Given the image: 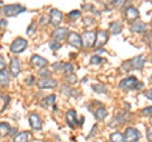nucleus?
Segmentation results:
<instances>
[{
	"label": "nucleus",
	"mask_w": 152,
	"mask_h": 142,
	"mask_svg": "<svg viewBox=\"0 0 152 142\" xmlns=\"http://www.w3.org/2000/svg\"><path fill=\"white\" fill-rule=\"evenodd\" d=\"M145 64H146L145 57L142 55H140V56H137V57H134V59L126 61V62L122 65V69H124L127 71H129V70H141L145 66Z\"/></svg>",
	"instance_id": "nucleus-1"
},
{
	"label": "nucleus",
	"mask_w": 152,
	"mask_h": 142,
	"mask_svg": "<svg viewBox=\"0 0 152 142\" xmlns=\"http://www.w3.org/2000/svg\"><path fill=\"white\" fill-rule=\"evenodd\" d=\"M26 8L22 7L20 4H10V5H4L1 8V13L5 17H15L20 13H24Z\"/></svg>",
	"instance_id": "nucleus-2"
},
{
	"label": "nucleus",
	"mask_w": 152,
	"mask_h": 142,
	"mask_svg": "<svg viewBox=\"0 0 152 142\" xmlns=\"http://www.w3.org/2000/svg\"><path fill=\"white\" fill-rule=\"evenodd\" d=\"M124 142H138L141 138L140 131L134 127H128L124 131Z\"/></svg>",
	"instance_id": "nucleus-3"
},
{
	"label": "nucleus",
	"mask_w": 152,
	"mask_h": 142,
	"mask_svg": "<svg viewBox=\"0 0 152 142\" xmlns=\"http://www.w3.org/2000/svg\"><path fill=\"white\" fill-rule=\"evenodd\" d=\"M140 81L137 80V78L134 76H128L126 79H123L119 83V88L124 89V90H133V89H137Z\"/></svg>",
	"instance_id": "nucleus-4"
},
{
	"label": "nucleus",
	"mask_w": 152,
	"mask_h": 142,
	"mask_svg": "<svg viewBox=\"0 0 152 142\" xmlns=\"http://www.w3.org/2000/svg\"><path fill=\"white\" fill-rule=\"evenodd\" d=\"M95 40H96V33L93 31H85L81 36V41H83V46H85L86 48L95 46Z\"/></svg>",
	"instance_id": "nucleus-5"
},
{
	"label": "nucleus",
	"mask_w": 152,
	"mask_h": 142,
	"mask_svg": "<svg viewBox=\"0 0 152 142\" xmlns=\"http://www.w3.org/2000/svg\"><path fill=\"white\" fill-rule=\"evenodd\" d=\"M28 47V42L24 40V38H17L13 41V43L10 45V51L13 53H22L23 51Z\"/></svg>",
	"instance_id": "nucleus-6"
},
{
	"label": "nucleus",
	"mask_w": 152,
	"mask_h": 142,
	"mask_svg": "<svg viewBox=\"0 0 152 142\" xmlns=\"http://www.w3.org/2000/svg\"><path fill=\"white\" fill-rule=\"evenodd\" d=\"M67 43L70 46L75 47V48H81V46H83L81 36H79L77 33H75V32L69 33V36H67Z\"/></svg>",
	"instance_id": "nucleus-7"
},
{
	"label": "nucleus",
	"mask_w": 152,
	"mask_h": 142,
	"mask_svg": "<svg viewBox=\"0 0 152 142\" xmlns=\"http://www.w3.org/2000/svg\"><path fill=\"white\" fill-rule=\"evenodd\" d=\"M124 15L128 20H129L131 23H134L137 20V18L140 17V12H138V9L134 8V7H128L126 9V12H124Z\"/></svg>",
	"instance_id": "nucleus-8"
},
{
	"label": "nucleus",
	"mask_w": 152,
	"mask_h": 142,
	"mask_svg": "<svg viewBox=\"0 0 152 142\" xmlns=\"http://www.w3.org/2000/svg\"><path fill=\"white\" fill-rule=\"evenodd\" d=\"M66 36H69V29L66 27H58L56 28L52 33V38H53L56 42L57 41H62L64 38H66Z\"/></svg>",
	"instance_id": "nucleus-9"
},
{
	"label": "nucleus",
	"mask_w": 152,
	"mask_h": 142,
	"mask_svg": "<svg viewBox=\"0 0 152 142\" xmlns=\"http://www.w3.org/2000/svg\"><path fill=\"white\" fill-rule=\"evenodd\" d=\"M109 40V34L107 31H99L96 33V40H95V46L98 47V48H100V47H103L104 45L108 42Z\"/></svg>",
	"instance_id": "nucleus-10"
},
{
	"label": "nucleus",
	"mask_w": 152,
	"mask_h": 142,
	"mask_svg": "<svg viewBox=\"0 0 152 142\" xmlns=\"http://www.w3.org/2000/svg\"><path fill=\"white\" fill-rule=\"evenodd\" d=\"M50 22L52 26H58L61 22H62V13H61L58 9H52L51 14H50Z\"/></svg>",
	"instance_id": "nucleus-11"
},
{
	"label": "nucleus",
	"mask_w": 152,
	"mask_h": 142,
	"mask_svg": "<svg viewBox=\"0 0 152 142\" xmlns=\"http://www.w3.org/2000/svg\"><path fill=\"white\" fill-rule=\"evenodd\" d=\"M38 85V88H41V89H53L57 86V81L55 79H41L37 83Z\"/></svg>",
	"instance_id": "nucleus-12"
},
{
	"label": "nucleus",
	"mask_w": 152,
	"mask_h": 142,
	"mask_svg": "<svg viewBox=\"0 0 152 142\" xmlns=\"http://www.w3.org/2000/svg\"><path fill=\"white\" fill-rule=\"evenodd\" d=\"M29 123L33 130H36V131L42 130V119L37 113H31L29 114Z\"/></svg>",
	"instance_id": "nucleus-13"
},
{
	"label": "nucleus",
	"mask_w": 152,
	"mask_h": 142,
	"mask_svg": "<svg viewBox=\"0 0 152 142\" xmlns=\"http://www.w3.org/2000/svg\"><path fill=\"white\" fill-rule=\"evenodd\" d=\"M31 62H32V65L34 66V67L42 69V67H45V66H47L48 61H47L46 59H43L42 56H39V55H33L32 59H31Z\"/></svg>",
	"instance_id": "nucleus-14"
},
{
	"label": "nucleus",
	"mask_w": 152,
	"mask_h": 142,
	"mask_svg": "<svg viewBox=\"0 0 152 142\" xmlns=\"http://www.w3.org/2000/svg\"><path fill=\"white\" fill-rule=\"evenodd\" d=\"M9 71L13 75L14 78H17L19 74H20V62H19L18 59H13L10 61V65H9Z\"/></svg>",
	"instance_id": "nucleus-15"
},
{
	"label": "nucleus",
	"mask_w": 152,
	"mask_h": 142,
	"mask_svg": "<svg viewBox=\"0 0 152 142\" xmlns=\"http://www.w3.org/2000/svg\"><path fill=\"white\" fill-rule=\"evenodd\" d=\"M131 31L133 33H145L147 31V24L143 22H134L131 27Z\"/></svg>",
	"instance_id": "nucleus-16"
},
{
	"label": "nucleus",
	"mask_w": 152,
	"mask_h": 142,
	"mask_svg": "<svg viewBox=\"0 0 152 142\" xmlns=\"http://www.w3.org/2000/svg\"><path fill=\"white\" fill-rule=\"evenodd\" d=\"M66 121H67L70 127H74L77 123V116H76V112L74 109L67 111V113H66Z\"/></svg>",
	"instance_id": "nucleus-17"
},
{
	"label": "nucleus",
	"mask_w": 152,
	"mask_h": 142,
	"mask_svg": "<svg viewBox=\"0 0 152 142\" xmlns=\"http://www.w3.org/2000/svg\"><path fill=\"white\" fill-rule=\"evenodd\" d=\"M29 140V132L28 131H23L20 133H18L15 137H14L13 142H28Z\"/></svg>",
	"instance_id": "nucleus-18"
},
{
	"label": "nucleus",
	"mask_w": 152,
	"mask_h": 142,
	"mask_svg": "<svg viewBox=\"0 0 152 142\" xmlns=\"http://www.w3.org/2000/svg\"><path fill=\"white\" fill-rule=\"evenodd\" d=\"M107 114H108V112H107V109L104 107H100V108H98L96 111H95V119L96 121H103L104 118L107 117Z\"/></svg>",
	"instance_id": "nucleus-19"
},
{
	"label": "nucleus",
	"mask_w": 152,
	"mask_h": 142,
	"mask_svg": "<svg viewBox=\"0 0 152 142\" xmlns=\"http://www.w3.org/2000/svg\"><path fill=\"white\" fill-rule=\"evenodd\" d=\"M109 32L113 33V34H119L122 32V23L119 22H113L110 27H109Z\"/></svg>",
	"instance_id": "nucleus-20"
},
{
	"label": "nucleus",
	"mask_w": 152,
	"mask_h": 142,
	"mask_svg": "<svg viewBox=\"0 0 152 142\" xmlns=\"http://www.w3.org/2000/svg\"><path fill=\"white\" fill-rule=\"evenodd\" d=\"M55 102H56V95H50V97L45 98L41 102V105L43 108H48L50 105H53Z\"/></svg>",
	"instance_id": "nucleus-21"
},
{
	"label": "nucleus",
	"mask_w": 152,
	"mask_h": 142,
	"mask_svg": "<svg viewBox=\"0 0 152 142\" xmlns=\"http://www.w3.org/2000/svg\"><path fill=\"white\" fill-rule=\"evenodd\" d=\"M93 90L95 93H99V94H105L107 93V86L102 83H96L93 85Z\"/></svg>",
	"instance_id": "nucleus-22"
},
{
	"label": "nucleus",
	"mask_w": 152,
	"mask_h": 142,
	"mask_svg": "<svg viewBox=\"0 0 152 142\" xmlns=\"http://www.w3.org/2000/svg\"><path fill=\"white\" fill-rule=\"evenodd\" d=\"M9 130H10V126H9L7 122H1V123H0V137L8 136Z\"/></svg>",
	"instance_id": "nucleus-23"
},
{
	"label": "nucleus",
	"mask_w": 152,
	"mask_h": 142,
	"mask_svg": "<svg viewBox=\"0 0 152 142\" xmlns=\"http://www.w3.org/2000/svg\"><path fill=\"white\" fill-rule=\"evenodd\" d=\"M9 83V72L4 69L0 71V84L1 85H8Z\"/></svg>",
	"instance_id": "nucleus-24"
},
{
	"label": "nucleus",
	"mask_w": 152,
	"mask_h": 142,
	"mask_svg": "<svg viewBox=\"0 0 152 142\" xmlns=\"http://www.w3.org/2000/svg\"><path fill=\"white\" fill-rule=\"evenodd\" d=\"M110 142H124V137L119 132H113L110 135Z\"/></svg>",
	"instance_id": "nucleus-25"
},
{
	"label": "nucleus",
	"mask_w": 152,
	"mask_h": 142,
	"mask_svg": "<svg viewBox=\"0 0 152 142\" xmlns=\"http://www.w3.org/2000/svg\"><path fill=\"white\" fill-rule=\"evenodd\" d=\"M50 75H51L50 70L46 69V67H42V69H39V71H38V76H39L41 79H48Z\"/></svg>",
	"instance_id": "nucleus-26"
},
{
	"label": "nucleus",
	"mask_w": 152,
	"mask_h": 142,
	"mask_svg": "<svg viewBox=\"0 0 152 142\" xmlns=\"http://www.w3.org/2000/svg\"><path fill=\"white\" fill-rule=\"evenodd\" d=\"M104 59H102V57H99V56H96V55H94L91 59H90V62H91V65H99V64H103L104 62Z\"/></svg>",
	"instance_id": "nucleus-27"
},
{
	"label": "nucleus",
	"mask_w": 152,
	"mask_h": 142,
	"mask_svg": "<svg viewBox=\"0 0 152 142\" xmlns=\"http://www.w3.org/2000/svg\"><path fill=\"white\" fill-rule=\"evenodd\" d=\"M62 69L67 72V75H71L74 74V66L71 64H62Z\"/></svg>",
	"instance_id": "nucleus-28"
},
{
	"label": "nucleus",
	"mask_w": 152,
	"mask_h": 142,
	"mask_svg": "<svg viewBox=\"0 0 152 142\" xmlns=\"http://www.w3.org/2000/svg\"><path fill=\"white\" fill-rule=\"evenodd\" d=\"M61 93L64 94V95H66V97H70L71 95V93H74L71 89L69 88V86H66V85H64L62 88H61Z\"/></svg>",
	"instance_id": "nucleus-29"
},
{
	"label": "nucleus",
	"mask_w": 152,
	"mask_h": 142,
	"mask_svg": "<svg viewBox=\"0 0 152 142\" xmlns=\"http://www.w3.org/2000/svg\"><path fill=\"white\" fill-rule=\"evenodd\" d=\"M66 80L69 81V84H76L77 83V78H76V75H74V74L67 75V76H66Z\"/></svg>",
	"instance_id": "nucleus-30"
},
{
	"label": "nucleus",
	"mask_w": 152,
	"mask_h": 142,
	"mask_svg": "<svg viewBox=\"0 0 152 142\" xmlns=\"http://www.w3.org/2000/svg\"><path fill=\"white\" fill-rule=\"evenodd\" d=\"M80 15H81V13L79 10H72L69 14V18L70 19H77V18H80Z\"/></svg>",
	"instance_id": "nucleus-31"
},
{
	"label": "nucleus",
	"mask_w": 152,
	"mask_h": 142,
	"mask_svg": "<svg viewBox=\"0 0 152 142\" xmlns=\"http://www.w3.org/2000/svg\"><path fill=\"white\" fill-rule=\"evenodd\" d=\"M142 114L143 116H152V107H147L145 109H142Z\"/></svg>",
	"instance_id": "nucleus-32"
},
{
	"label": "nucleus",
	"mask_w": 152,
	"mask_h": 142,
	"mask_svg": "<svg viewBox=\"0 0 152 142\" xmlns=\"http://www.w3.org/2000/svg\"><path fill=\"white\" fill-rule=\"evenodd\" d=\"M50 47H51V50H58L61 47V45L58 43V42H56V41H52L50 43Z\"/></svg>",
	"instance_id": "nucleus-33"
},
{
	"label": "nucleus",
	"mask_w": 152,
	"mask_h": 142,
	"mask_svg": "<svg viewBox=\"0 0 152 142\" xmlns=\"http://www.w3.org/2000/svg\"><path fill=\"white\" fill-rule=\"evenodd\" d=\"M85 24L86 26H94V18H91V17L85 18Z\"/></svg>",
	"instance_id": "nucleus-34"
},
{
	"label": "nucleus",
	"mask_w": 152,
	"mask_h": 142,
	"mask_svg": "<svg viewBox=\"0 0 152 142\" xmlns=\"http://www.w3.org/2000/svg\"><path fill=\"white\" fill-rule=\"evenodd\" d=\"M52 69H53L55 71H60L61 69H62V64H60V62L53 64V66H52Z\"/></svg>",
	"instance_id": "nucleus-35"
},
{
	"label": "nucleus",
	"mask_w": 152,
	"mask_h": 142,
	"mask_svg": "<svg viewBox=\"0 0 152 142\" xmlns=\"http://www.w3.org/2000/svg\"><path fill=\"white\" fill-rule=\"evenodd\" d=\"M96 130H98V126H96V124H95V126L93 127V128H91V131H90V133H89V136L86 137V138L89 140V138H90V137H93V136L95 135V131H96Z\"/></svg>",
	"instance_id": "nucleus-36"
},
{
	"label": "nucleus",
	"mask_w": 152,
	"mask_h": 142,
	"mask_svg": "<svg viewBox=\"0 0 152 142\" xmlns=\"http://www.w3.org/2000/svg\"><path fill=\"white\" fill-rule=\"evenodd\" d=\"M34 28H36V24H34V23H32V24L28 27V29H27V33H28V34L31 36L32 33H33V29H34Z\"/></svg>",
	"instance_id": "nucleus-37"
},
{
	"label": "nucleus",
	"mask_w": 152,
	"mask_h": 142,
	"mask_svg": "<svg viewBox=\"0 0 152 142\" xmlns=\"http://www.w3.org/2000/svg\"><path fill=\"white\" fill-rule=\"evenodd\" d=\"M15 133H17V128H15V127H13V128L9 130L8 136H10V137H15Z\"/></svg>",
	"instance_id": "nucleus-38"
},
{
	"label": "nucleus",
	"mask_w": 152,
	"mask_h": 142,
	"mask_svg": "<svg viewBox=\"0 0 152 142\" xmlns=\"http://www.w3.org/2000/svg\"><path fill=\"white\" fill-rule=\"evenodd\" d=\"M5 69V62H4V59L3 57H0V71Z\"/></svg>",
	"instance_id": "nucleus-39"
},
{
	"label": "nucleus",
	"mask_w": 152,
	"mask_h": 142,
	"mask_svg": "<svg viewBox=\"0 0 152 142\" xmlns=\"http://www.w3.org/2000/svg\"><path fill=\"white\" fill-rule=\"evenodd\" d=\"M147 140H148L150 142H152V128L148 130V132H147Z\"/></svg>",
	"instance_id": "nucleus-40"
},
{
	"label": "nucleus",
	"mask_w": 152,
	"mask_h": 142,
	"mask_svg": "<svg viewBox=\"0 0 152 142\" xmlns=\"http://www.w3.org/2000/svg\"><path fill=\"white\" fill-rule=\"evenodd\" d=\"M146 98H148V99H151V100H152V89H151V90L146 91Z\"/></svg>",
	"instance_id": "nucleus-41"
},
{
	"label": "nucleus",
	"mask_w": 152,
	"mask_h": 142,
	"mask_svg": "<svg viewBox=\"0 0 152 142\" xmlns=\"http://www.w3.org/2000/svg\"><path fill=\"white\" fill-rule=\"evenodd\" d=\"M33 81H34V78H33V76H29V78L27 79V84H28V85H32Z\"/></svg>",
	"instance_id": "nucleus-42"
},
{
	"label": "nucleus",
	"mask_w": 152,
	"mask_h": 142,
	"mask_svg": "<svg viewBox=\"0 0 152 142\" xmlns=\"http://www.w3.org/2000/svg\"><path fill=\"white\" fill-rule=\"evenodd\" d=\"M0 26H1L3 28H5V27L8 26V22H7L5 19H3V20H0Z\"/></svg>",
	"instance_id": "nucleus-43"
},
{
	"label": "nucleus",
	"mask_w": 152,
	"mask_h": 142,
	"mask_svg": "<svg viewBox=\"0 0 152 142\" xmlns=\"http://www.w3.org/2000/svg\"><path fill=\"white\" fill-rule=\"evenodd\" d=\"M113 4H114V5H115V7H121L122 4H123V1H122V0H119V1H114Z\"/></svg>",
	"instance_id": "nucleus-44"
},
{
	"label": "nucleus",
	"mask_w": 152,
	"mask_h": 142,
	"mask_svg": "<svg viewBox=\"0 0 152 142\" xmlns=\"http://www.w3.org/2000/svg\"><path fill=\"white\" fill-rule=\"evenodd\" d=\"M150 84H152V76L150 78Z\"/></svg>",
	"instance_id": "nucleus-45"
},
{
	"label": "nucleus",
	"mask_w": 152,
	"mask_h": 142,
	"mask_svg": "<svg viewBox=\"0 0 152 142\" xmlns=\"http://www.w3.org/2000/svg\"><path fill=\"white\" fill-rule=\"evenodd\" d=\"M1 4H3V1H0V5H1Z\"/></svg>",
	"instance_id": "nucleus-46"
},
{
	"label": "nucleus",
	"mask_w": 152,
	"mask_h": 142,
	"mask_svg": "<svg viewBox=\"0 0 152 142\" xmlns=\"http://www.w3.org/2000/svg\"><path fill=\"white\" fill-rule=\"evenodd\" d=\"M151 62H152V57H151Z\"/></svg>",
	"instance_id": "nucleus-47"
},
{
	"label": "nucleus",
	"mask_w": 152,
	"mask_h": 142,
	"mask_svg": "<svg viewBox=\"0 0 152 142\" xmlns=\"http://www.w3.org/2000/svg\"><path fill=\"white\" fill-rule=\"evenodd\" d=\"M95 142H98V141H95Z\"/></svg>",
	"instance_id": "nucleus-48"
}]
</instances>
